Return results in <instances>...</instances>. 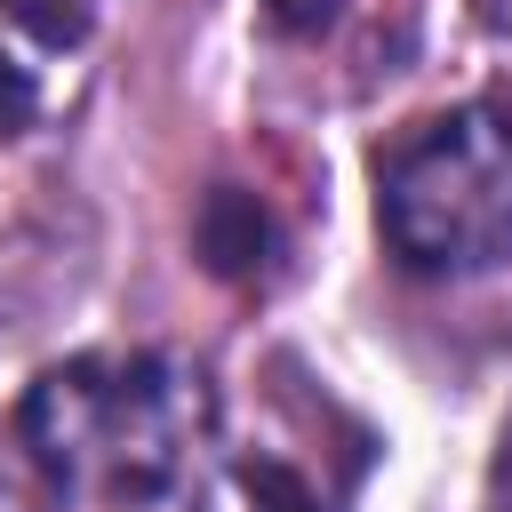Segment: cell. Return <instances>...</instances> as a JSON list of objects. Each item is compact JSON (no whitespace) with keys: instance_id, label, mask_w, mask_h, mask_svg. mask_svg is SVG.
Returning <instances> with one entry per match:
<instances>
[{"instance_id":"obj_1","label":"cell","mask_w":512,"mask_h":512,"mask_svg":"<svg viewBox=\"0 0 512 512\" xmlns=\"http://www.w3.org/2000/svg\"><path fill=\"white\" fill-rule=\"evenodd\" d=\"M16 440L80 504H168L216 464V384L184 352H80L32 376Z\"/></svg>"},{"instance_id":"obj_7","label":"cell","mask_w":512,"mask_h":512,"mask_svg":"<svg viewBox=\"0 0 512 512\" xmlns=\"http://www.w3.org/2000/svg\"><path fill=\"white\" fill-rule=\"evenodd\" d=\"M264 16H272L288 40H312V32H328V24L344 16V0H264Z\"/></svg>"},{"instance_id":"obj_4","label":"cell","mask_w":512,"mask_h":512,"mask_svg":"<svg viewBox=\"0 0 512 512\" xmlns=\"http://www.w3.org/2000/svg\"><path fill=\"white\" fill-rule=\"evenodd\" d=\"M184 504L192 512H328L312 472H296L288 456H224L184 488Z\"/></svg>"},{"instance_id":"obj_3","label":"cell","mask_w":512,"mask_h":512,"mask_svg":"<svg viewBox=\"0 0 512 512\" xmlns=\"http://www.w3.org/2000/svg\"><path fill=\"white\" fill-rule=\"evenodd\" d=\"M192 240H200V264H208L216 280H264L272 256H280V224H272L264 192H248V184H216V192L200 200Z\"/></svg>"},{"instance_id":"obj_5","label":"cell","mask_w":512,"mask_h":512,"mask_svg":"<svg viewBox=\"0 0 512 512\" xmlns=\"http://www.w3.org/2000/svg\"><path fill=\"white\" fill-rule=\"evenodd\" d=\"M0 24L32 32L40 48H80L88 40V0H0Z\"/></svg>"},{"instance_id":"obj_6","label":"cell","mask_w":512,"mask_h":512,"mask_svg":"<svg viewBox=\"0 0 512 512\" xmlns=\"http://www.w3.org/2000/svg\"><path fill=\"white\" fill-rule=\"evenodd\" d=\"M32 120H40V80H32V64L0 56V136H24Z\"/></svg>"},{"instance_id":"obj_2","label":"cell","mask_w":512,"mask_h":512,"mask_svg":"<svg viewBox=\"0 0 512 512\" xmlns=\"http://www.w3.org/2000/svg\"><path fill=\"white\" fill-rule=\"evenodd\" d=\"M376 240L416 280L512 264V104L464 96L376 152Z\"/></svg>"},{"instance_id":"obj_8","label":"cell","mask_w":512,"mask_h":512,"mask_svg":"<svg viewBox=\"0 0 512 512\" xmlns=\"http://www.w3.org/2000/svg\"><path fill=\"white\" fill-rule=\"evenodd\" d=\"M480 16H488L496 32H512V0H480Z\"/></svg>"}]
</instances>
